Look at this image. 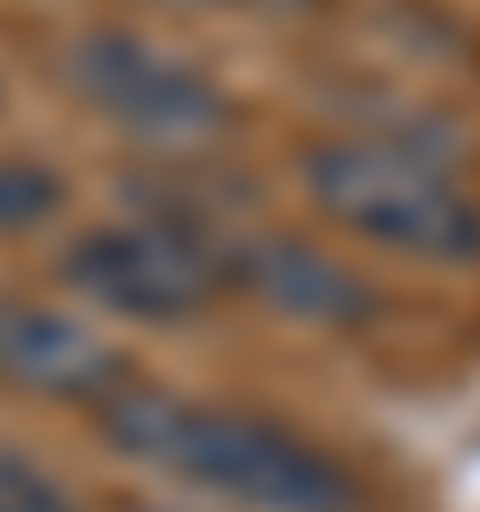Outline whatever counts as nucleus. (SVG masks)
I'll use <instances>...</instances> for the list:
<instances>
[{
    "instance_id": "1",
    "label": "nucleus",
    "mask_w": 480,
    "mask_h": 512,
    "mask_svg": "<svg viewBox=\"0 0 480 512\" xmlns=\"http://www.w3.org/2000/svg\"><path fill=\"white\" fill-rule=\"evenodd\" d=\"M96 416H104L112 456H128L192 496H224L240 512H360V480L344 472V456L304 440L280 416L232 408V400H192L168 384H128Z\"/></svg>"
},
{
    "instance_id": "2",
    "label": "nucleus",
    "mask_w": 480,
    "mask_h": 512,
    "mask_svg": "<svg viewBox=\"0 0 480 512\" xmlns=\"http://www.w3.org/2000/svg\"><path fill=\"white\" fill-rule=\"evenodd\" d=\"M296 184L360 248H384V256L432 264V272L480 264V192L464 184V168H448L440 144H416V136H312L296 152Z\"/></svg>"
},
{
    "instance_id": "3",
    "label": "nucleus",
    "mask_w": 480,
    "mask_h": 512,
    "mask_svg": "<svg viewBox=\"0 0 480 512\" xmlns=\"http://www.w3.org/2000/svg\"><path fill=\"white\" fill-rule=\"evenodd\" d=\"M64 80L80 88V104L120 128L144 152H200L232 128V96L208 64H192L184 48L128 32V24H88L64 48Z\"/></svg>"
},
{
    "instance_id": "4",
    "label": "nucleus",
    "mask_w": 480,
    "mask_h": 512,
    "mask_svg": "<svg viewBox=\"0 0 480 512\" xmlns=\"http://www.w3.org/2000/svg\"><path fill=\"white\" fill-rule=\"evenodd\" d=\"M64 280H72L88 304L120 312V320L176 328V320H192V312H208V304L224 296L232 256H224L192 216L152 208V216H112V224L80 232V240L64 248Z\"/></svg>"
},
{
    "instance_id": "5",
    "label": "nucleus",
    "mask_w": 480,
    "mask_h": 512,
    "mask_svg": "<svg viewBox=\"0 0 480 512\" xmlns=\"http://www.w3.org/2000/svg\"><path fill=\"white\" fill-rule=\"evenodd\" d=\"M0 384L32 392V400H80L104 408L112 392H128V352L88 328L64 304H32V296H0Z\"/></svg>"
},
{
    "instance_id": "6",
    "label": "nucleus",
    "mask_w": 480,
    "mask_h": 512,
    "mask_svg": "<svg viewBox=\"0 0 480 512\" xmlns=\"http://www.w3.org/2000/svg\"><path fill=\"white\" fill-rule=\"evenodd\" d=\"M232 256V272L272 304V312H288V320H304V328H360L368 312H376V288L344 264V256H328V248H312V240H296V232H248L240 248H224Z\"/></svg>"
},
{
    "instance_id": "7",
    "label": "nucleus",
    "mask_w": 480,
    "mask_h": 512,
    "mask_svg": "<svg viewBox=\"0 0 480 512\" xmlns=\"http://www.w3.org/2000/svg\"><path fill=\"white\" fill-rule=\"evenodd\" d=\"M56 200H64V184H56L40 160H0V232H24V224H40Z\"/></svg>"
},
{
    "instance_id": "8",
    "label": "nucleus",
    "mask_w": 480,
    "mask_h": 512,
    "mask_svg": "<svg viewBox=\"0 0 480 512\" xmlns=\"http://www.w3.org/2000/svg\"><path fill=\"white\" fill-rule=\"evenodd\" d=\"M0 512H80V504H72V496H64L24 448L0 440Z\"/></svg>"
},
{
    "instance_id": "9",
    "label": "nucleus",
    "mask_w": 480,
    "mask_h": 512,
    "mask_svg": "<svg viewBox=\"0 0 480 512\" xmlns=\"http://www.w3.org/2000/svg\"><path fill=\"white\" fill-rule=\"evenodd\" d=\"M160 8H296V0H160Z\"/></svg>"
},
{
    "instance_id": "10",
    "label": "nucleus",
    "mask_w": 480,
    "mask_h": 512,
    "mask_svg": "<svg viewBox=\"0 0 480 512\" xmlns=\"http://www.w3.org/2000/svg\"><path fill=\"white\" fill-rule=\"evenodd\" d=\"M136 512H176V504H136Z\"/></svg>"
}]
</instances>
